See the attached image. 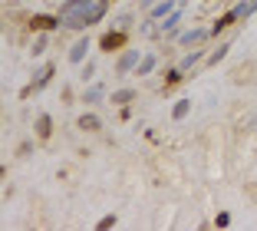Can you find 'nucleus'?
I'll return each mask as SVG.
<instances>
[{
    "mask_svg": "<svg viewBox=\"0 0 257 231\" xmlns=\"http://www.w3.org/2000/svg\"><path fill=\"white\" fill-rule=\"evenodd\" d=\"M231 80L234 83H250L254 80V63H241V66L231 69Z\"/></svg>",
    "mask_w": 257,
    "mask_h": 231,
    "instance_id": "1",
    "label": "nucleus"
},
{
    "mask_svg": "<svg viewBox=\"0 0 257 231\" xmlns=\"http://www.w3.org/2000/svg\"><path fill=\"white\" fill-rule=\"evenodd\" d=\"M122 40H125V37H106V40H102V46L112 50V46H122Z\"/></svg>",
    "mask_w": 257,
    "mask_h": 231,
    "instance_id": "2",
    "label": "nucleus"
}]
</instances>
